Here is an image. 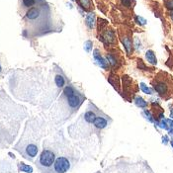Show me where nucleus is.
<instances>
[{
	"mask_svg": "<svg viewBox=\"0 0 173 173\" xmlns=\"http://www.w3.org/2000/svg\"><path fill=\"white\" fill-rule=\"evenodd\" d=\"M122 42H123V44L125 46L126 50H127L129 54H131V52H132V42H131V40H130L128 37H126V38H123Z\"/></svg>",
	"mask_w": 173,
	"mask_h": 173,
	"instance_id": "nucleus-12",
	"label": "nucleus"
},
{
	"mask_svg": "<svg viewBox=\"0 0 173 173\" xmlns=\"http://www.w3.org/2000/svg\"><path fill=\"white\" fill-rule=\"evenodd\" d=\"M64 95L67 98L69 106L74 109H76L83 101L82 100L83 98L80 95V93L76 91L72 86H66L64 88Z\"/></svg>",
	"mask_w": 173,
	"mask_h": 173,
	"instance_id": "nucleus-2",
	"label": "nucleus"
},
{
	"mask_svg": "<svg viewBox=\"0 0 173 173\" xmlns=\"http://www.w3.org/2000/svg\"><path fill=\"white\" fill-rule=\"evenodd\" d=\"M26 152H27V154H28L29 156L35 157V156L37 155V153H38V147H37V145H35V144H29L28 147H27V148H26Z\"/></svg>",
	"mask_w": 173,
	"mask_h": 173,
	"instance_id": "nucleus-8",
	"label": "nucleus"
},
{
	"mask_svg": "<svg viewBox=\"0 0 173 173\" xmlns=\"http://www.w3.org/2000/svg\"><path fill=\"white\" fill-rule=\"evenodd\" d=\"M79 4L83 7L84 9L91 8V2H90V0H79Z\"/></svg>",
	"mask_w": 173,
	"mask_h": 173,
	"instance_id": "nucleus-15",
	"label": "nucleus"
},
{
	"mask_svg": "<svg viewBox=\"0 0 173 173\" xmlns=\"http://www.w3.org/2000/svg\"><path fill=\"white\" fill-rule=\"evenodd\" d=\"M140 89L143 90V91L145 93V94H151L152 93V89L148 88L147 85L144 83H140Z\"/></svg>",
	"mask_w": 173,
	"mask_h": 173,
	"instance_id": "nucleus-17",
	"label": "nucleus"
},
{
	"mask_svg": "<svg viewBox=\"0 0 173 173\" xmlns=\"http://www.w3.org/2000/svg\"><path fill=\"white\" fill-rule=\"evenodd\" d=\"M170 16H171V19H172V21H173V12L171 13V15H170Z\"/></svg>",
	"mask_w": 173,
	"mask_h": 173,
	"instance_id": "nucleus-24",
	"label": "nucleus"
},
{
	"mask_svg": "<svg viewBox=\"0 0 173 173\" xmlns=\"http://www.w3.org/2000/svg\"><path fill=\"white\" fill-rule=\"evenodd\" d=\"M56 84L57 85V87H62V86H64L65 79L64 78V76L57 74V75L56 76Z\"/></svg>",
	"mask_w": 173,
	"mask_h": 173,
	"instance_id": "nucleus-13",
	"label": "nucleus"
},
{
	"mask_svg": "<svg viewBox=\"0 0 173 173\" xmlns=\"http://www.w3.org/2000/svg\"><path fill=\"white\" fill-rule=\"evenodd\" d=\"M107 124H108L107 120L103 117H96V119L93 122V125L95 126L97 129H104L106 126H107Z\"/></svg>",
	"mask_w": 173,
	"mask_h": 173,
	"instance_id": "nucleus-6",
	"label": "nucleus"
},
{
	"mask_svg": "<svg viewBox=\"0 0 173 173\" xmlns=\"http://www.w3.org/2000/svg\"><path fill=\"white\" fill-rule=\"evenodd\" d=\"M108 60H109V61H110V64H111L112 65H115V64H116V61H115V58H114L111 54H108Z\"/></svg>",
	"mask_w": 173,
	"mask_h": 173,
	"instance_id": "nucleus-20",
	"label": "nucleus"
},
{
	"mask_svg": "<svg viewBox=\"0 0 173 173\" xmlns=\"http://www.w3.org/2000/svg\"><path fill=\"white\" fill-rule=\"evenodd\" d=\"M91 48H92V43L90 41L86 42L85 45H84V50H86V52H90V50H91Z\"/></svg>",
	"mask_w": 173,
	"mask_h": 173,
	"instance_id": "nucleus-18",
	"label": "nucleus"
},
{
	"mask_svg": "<svg viewBox=\"0 0 173 173\" xmlns=\"http://www.w3.org/2000/svg\"><path fill=\"white\" fill-rule=\"evenodd\" d=\"M54 159H56V155L53 151H44L40 156V163L45 167H50L52 166L53 163H54V161H56Z\"/></svg>",
	"mask_w": 173,
	"mask_h": 173,
	"instance_id": "nucleus-3",
	"label": "nucleus"
},
{
	"mask_svg": "<svg viewBox=\"0 0 173 173\" xmlns=\"http://www.w3.org/2000/svg\"><path fill=\"white\" fill-rule=\"evenodd\" d=\"M166 7L169 10H173V0H168L166 2Z\"/></svg>",
	"mask_w": 173,
	"mask_h": 173,
	"instance_id": "nucleus-19",
	"label": "nucleus"
},
{
	"mask_svg": "<svg viewBox=\"0 0 173 173\" xmlns=\"http://www.w3.org/2000/svg\"><path fill=\"white\" fill-rule=\"evenodd\" d=\"M24 35L27 37H40L56 31L57 23L54 9L46 0H39L35 5L25 8Z\"/></svg>",
	"mask_w": 173,
	"mask_h": 173,
	"instance_id": "nucleus-1",
	"label": "nucleus"
},
{
	"mask_svg": "<svg viewBox=\"0 0 173 173\" xmlns=\"http://www.w3.org/2000/svg\"><path fill=\"white\" fill-rule=\"evenodd\" d=\"M154 89L156 90V92H158L161 95H163L167 92V85L164 83V82H158V83L154 84Z\"/></svg>",
	"mask_w": 173,
	"mask_h": 173,
	"instance_id": "nucleus-7",
	"label": "nucleus"
},
{
	"mask_svg": "<svg viewBox=\"0 0 173 173\" xmlns=\"http://www.w3.org/2000/svg\"><path fill=\"white\" fill-rule=\"evenodd\" d=\"M122 2H123V4L126 5V6H130L131 5V3L133 2V0H122Z\"/></svg>",
	"mask_w": 173,
	"mask_h": 173,
	"instance_id": "nucleus-22",
	"label": "nucleus"
},
{
	"mask_svg": "<svg viewBox=\"0 0 173 173\" xmlns=\"http://www.w3.org/2000/svg\"><path fill=\"white\" fill-rule=\"evenodd\" d=\"M170 117L173 118V108L171 109V112H170Z\"/></svg>",
	"mask_w": 173,
	"mask_h": 173,
	"instance_id": "nucleus-23",
	"label": "nucleus"
},
{
	"mask_svg": "<svg viewBox=\"0 0 173 173\" xmlns=\"http://www.w3.org/2000/svg\"><path fill=\"white\" fill-rule=\"evenodd\" d=\"M86 23H87V26L89 28L92 29L94 27V23H95V14L89 13L87 15V18H86Z\"/></svg>",
	"mask_w": 173,
	"mask_h": 173,
	"instance_id": "nucleus-11",
	"label": "nucleus"
},
{
	"mask_svg": "<svg viewBox=\"0 0 173 173\" xmlns=\"http://www.w3.org/2000/svg\"><path fill=\"white\" fill-rule=\"evenodd\" d=\"M93 57H94V58H95L96 62H97V64L101 66L102 68H104V69H107V68H108V64H107V61L104 60V58L100 56V54H99V52H98L97 50H94Z\"/></svg>",
	"mask_w": 173,
	"mask_h": 173,
	"instance_id": "nucleus-5",
	"label": "nucleus"
},
{
	"mask_svg": "<svg viewBox=\"0 0 173 173\" xmlns=\"http://www.w3.org/2000/svg\"><path fill=\"white\" fill-rule=\"evenodd\" d=\"M145 57H147V61L149 64H157V61H156V57H155V54L152 50H147V54H145Z\"/></svg>",
	"mask_w": 173,
	"mask_h": 173,
	"instance_id": "nucleus-9",
	"label": "nucleus"
},
{
	"mask_svg": "<svg viewBox=\"0 0 173 173\" xmlns=\"http://www.w3.org/2000/svg\"><path fill=\"white\" fill-rule=\"evenodd\" d=\"M20 170L21 171H25V172H28V173H31V172H33V168L29 166V165H26V164H23L21 163L20 164Z\"/></svg>",
	"mask_w": 173,
	"mask_h": 173,
	"instance_id": "nucleus-16",
	"label": "nucleus"
},
{
	"mask_svg": "<svg viewBox=\"0 0 173 173\" xmlns=\"http://www.w3.org/2000/svg\"><path fill=\"white\" fill-rule=\"evenodd\" d=\"M135 103H136L137 106H139V107H140V108H144V107H145V106H147V102H145V101L143 99V98L140 97V96H137V97H136Z\"/></svg>",
	"mask_w": 173,
	"mask_h": 173,
	"instance_id": "nucleus-14",
	"label": "nucleus"
},
{
	"mask_svg": "<svg viewBox=\"0 0 173 173\" xmlns=\"http://www.w3.org/2000/svg\"><path fill=\"white\" fill-rule=\"evenodd\" d=\"M70 167V163L65 157H58L54 161V171L57 173H65Z\"/></svg>",
	"mask_w": 173,
	"mask_h": 173,
	"instance_id": "nucleus-4",
	"label": "nucleus"
},
{
	"mask_svg": "<svg viewBox=\"0 0 173 173\" xmlns=\"http://www.w3.org/2000/svg\"><path fill=\"white\" fill-rule=\"evenodd\" d=\"M96 117H97L96 114L93 111H91V110H88V111L85 113V116H84L86 122H88V123H92V124H93L94 120L96 119Z\"/></svg>",
	"mask_w": 173,
	"mask_h": 173,
	"instance_id": "nucleus-10",
	"label": "nucleus"
},
{
	"mask_svg": "<svg viewBox=\"0 0 173 173\" xmlns=\"http://www.w3.org/2000/svg\"><path fill=\"white\" fill-rule=\"evenodd\" d=\"M137 22H139L140 25H144L145 23H147V21H145L144 19L141 18V17H137Z\"/></svg>",
	"mask_w": 173,
	"mask_h": 173,
	"instance_id": "nucleus-21",
	"label": "nucleus"
},
{
	"mask_svg": "<svg viewBox=\"0 0 173 173\" xmlns=\"http://www.w3.org/2000/svg\"><path fill=\"white\" fill-rule=\"evenodd\" d=\"M0 72H1V65H0Z\"/></svg>",
	"mask_w": 173,
	"mask_h": 173,
	"instance_id": "nucleus-25",
	"label": "nucleus"
}]
</instances>
